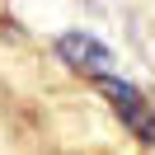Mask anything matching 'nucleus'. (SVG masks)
I'll return each instance as SVG.
<instances>
[{"label": "nucleus", "mask_w": 155, "mask_h": 155, "mask_svg": "<svg viewBox=\"0 0 155 155\" xmlns=\"http://www.w3.org/2000/svg\"><path fill=\"white\" fill-rule=\"evenodd\" d=\"M94 85H99V94L108 99V108L117 113V122H122L136 141H150V146H155V104H150V99H146L132 80L113 75V71L94 75Z\"/></svg>", "instance_id": "f257e3e1"}, {"label": "nucleus", "mask_w": 155, "mask_h": 155, "mask_svg": "<svg viewBox=\"0 0 155 155\" xmlns=\"http://www.w3.org/2000/svg\"><path fill=\"white\" fill-rule=\"evenodd\" d=\"M57 57L66 61L71 71H80V75H104V71H113V52L104 47L99 38H89V33H61L57 38Z\"/></svg>", "instance_id": "f03ea898"}]
</instances>
